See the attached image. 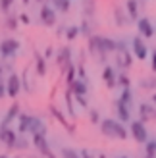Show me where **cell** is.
<instances>
[{
    "label": "cell",
    "instance_id": "6da1fadb",
    "mask_svg": "<svg viewBox=\"0 0 156 158\" xmlns=\"http://www.w3.org/2000/svg\"><path fill=\"white\" fill-rule=\"evenodd\" d=\"M89 48H91V52H95V54L100 52V56H102V54H106V52L118 50V43L112 41V39H108V37L95 35V37L89 39Z\"/></svg>",
    "mask_w": 156,
    "mask_h": 158
},
{
    "label": "cell",
    "instance_id": "7a4b0ae2",
    "mask_svg": "<svg viewBox=\"0 0 156 158\" xmlns=\"http://www.w3.org/2000/svg\"><path fill=\"white\" fill-rule=\"evenodd\" d=\"M100 131L110 139H120V141L127 139V129L121 125V122H116V120H104L100 123Z\"/></svg>",
    "mask_w": 156,
    "mask_h": 158
},
{
    "label": "cell",
    "instance_id": "3957f363",
    "mask_svg": "<svg viewBox=\"0 0 156 158\" xmlns=\"http://www.w3.org/2000/svg\"><path fill=\"white\" fill-rule=\"evenodd\" d=\"M131 135H133V139L137 143H146V141H149V131H146L143 120L131 122Z\"/></svg>",
    "mask_w": 156,
    "mask_h": 158
},
{
    "label": "cell",
    "instance_id": "277c9868",
    "mask_svg": "<svg viewBox=\"0 0 156 158\" xmlns=\"http://www.w3.org/2000/svg\"><path fill=\"white\" fill-rule=\"evenodd\" d=\"M18 50H19V43L15 41V39H4V41L0 43V54H2L4 58L15 56Z\"/></svg>",
    "mask_w": 156,
    "mask_h": 158
},
{
    "label": "cell",
    "instance_id": "5b68a950",
    "mask_svg": "<svg viewBox=\"0 0 156 158\" xmlns=\"http://www.w3.org/2000/svg\"><path fill=\"white\" fill-rule=\"evenodd\" d=\"M137 29H139V33H141V37H146V39L154 37V33H156L149 18H139L137 19Z\"/></svg>",
    "mask_w": 156,
    "mask_h": 158
},
{
    "label": "cell",
    "instance_id": "8992f818",
    "mask_svg": "<svg viewBox=\"0 0 156 158\" xmlns=\"http://www.w3.org/2000/svg\"><path fill=\"white\" fill-rule=\"evenodd\" d=\"M33 145L39 148V152H41L43 156H50V148H48V143H46V137H44V133H35L33 135Z\"/></svg>",
    "mask_w": 156,
    "mask_h": 158
},
{
    "label": "cell",
    "instance_id": "52a82bcc",
    "mask_svg": "<svg viewBox=\"0 0 156 158\" xmlns=\"http://www.w3.org/2000/svg\"><path fill=\"white\" fill-rule=\"evenodd\" d=\"M19 87H21V83H19V77L15 75V73H12L10 77H8L6 94H8L10 98H15V97H18V93H19Z\"/></svg>",
    "mask_w": 156,
    "mask_h": 158
},
{
    "label": "cell",
    "instance_id": "ba28073f",
    "mask_svg": "<svg viewBox=\"0 0 156 158\" xmlns=\"http://www.w3.org/2000/svg\"><path fill=\"white\" fill-rule=\"evenodd\" d=\"M131 48H133L135 56H137L139 60H146V56H149V48H146V44L143 43L141 37H135V39H133V44H131Z\"/></svg>",
    "mask_w": 156,
    "mask_h": 158
},
{
    "label": "cell",
    "instance_id": "9c48e42d",
    "mask_svg": "<svg viewBox=\"0 0 156 158\" xmlns=\"http://www.w3.org/2000/svg\"><path fill=\"white\" fill-rule=\"evenodd\" d=\"M15 116H19V104H18V102H14V104L10 106V110L6 112V116H4L2 123H0V129H6V127H10V123H12V120H14Z\"/></svg>",
    "mask_w": 156,
    "mask_h": 158
},
{
    "label": "cell",
    "instance_id": "30bf717a",
    "mask_svg": "<svg viewBox=\"0 0 156 158\" xmlns=\"http://www.w3.org/2000/svg\"><path fill=\"white\" fill-rule=\"evenodd\" d=\"M41 19H43L44 25H48V27H52L54 23H56V14H54V10L50 6H43L41 8Z\"/></svg>",
    "mask_w": 156,
    "mask_h": 158
},
{
    "label": "cell",
    "instance_id": "8fae6325",
    "mask_svg": "<svg viewBox=\"0 0 156 158\" xmlns=\"http://www.w3.org/2000/svg\"><path fill=\"white\" fill-rule=\"evenodd\" d=\"M116 112L120 116V122H129L131 120V114H129V104H125L123 100H116Z\"/></svg>",
    "mask_w": 156,
    "mask_h": 158
},
{
    "label": "cell",
    "instance_id": "7c38bea8",
    "mask_svg": "<svg viewBox=\"0 0 156 158\" xmlns=\"http://www.w3.org/2000/svg\"><path fill=\"white\" fill-rule=\"evenodd\" d=\"M0 141H2L4 145H8V147H15L18 137H15V133L10 127H6V129H0Z\"/></svg>",
    "mask_w": 156,
    "mask_h": 158
},
{
    "label": "cell",
    "instance_id": "4fadbf2b",
    "mask_svg": "<svg viewBox=\"0 0 156 158\" xmlns=\"http://www.w3.org/2000/svg\"><path fill=\"white\" fill-rule=\"evenodd\" d=\"M102 79L106 81L108 89H114V87L118 85V79H116V72H114V68H112V66H106V68H104V72H102Z\"/></svg>",
    "mask_w": 156,
    "mask_h": 158
},
{
    "label": "cell",
    "instance_id": "5bb4252c",
    "mask_svg": "<svg viewBox=\"0 0 156 158\" xmlns=\"http://www.w3.org/2000/svg\"><path fill=\"white\" fill-rule=\"evenodd\" d=\"M118 50H120V62H118V64L121 68H129L133 60H131V54L127 52L125 46H123V43H118Z\"/></svg>",
    "mask_w": 156,
    "mask_h": 158
},
{
    "label": "cell",
    "instance_id": "9a60e30c",
    "mask_svg": "<svg viewBox=\"0 0 156 158\" xmlns=\"http://www.w3.org/2000/svg\"><path fill=\"white\" fill-rule=\"evenodd\" d=\"M69 91H72L73 94H87V81H85V79H81V77H77L75 81L69 85Z\"/></svg>",
    "mask_w": 156,
    "mask_h": 158
},
{
    "label": "cell",
    "instance_id": "2e32d148",
    "mask_svg": "<svg viewBox=\"0 0 156 158\" xmlns=\"http://www.w3.org/2000/svg\"><path fill=\"white\" fill-rule=\"evenodd\" d=\"M139 114H141V120L143 122H149V120H154L156 118V110L149 104H141L139 106Z\"/></svg>",
    "mask_w": 156,
    "mask_h": 158
},
{
    "label": "cell",
    "instance_id": "e0dca14e",
    "mask_svg": "<svg viewBox=\"0 0 156 158\" xmlns=\"http://www.w3.org/2000/svg\"><path fill=\"white\" fill-rule=\"evenodd\" d=\"M31 123H33V116H29V114H19V133H29Z\"/></svg>",
    "mask_w": 156,
    "mask_h": 158
},
{
    "label": "cell",
    "instance_id": "ac0fdd59",
    "mask_svg": "<svg viewBox=\"0 0 156 158\" xmlns=\"http://www.w3.org/2000/svg\"><path fill=\"white\" fill-rule=\"evenodd\" d=\"M69 56H72V52H69L68 46H64V48L60 50V54H58V64H60L62 68L69 66Z\"/></svg>",
    "mask_w": 156,
    "mask_h": 158
},
{
    "label": "cell",
    "instance_id": "d6986e66",
    "mask_svg": "<svg viewBox=\"0 0 156 158\" xmlns=\"http://www.w3.org/2000/svg\"><path fill=\"white\" fill-rule=\"evenodd\" d=\"M127 14H129V18L131 19H137V15H139V4H137V0H127Z\"/></svg>",
    "mask_w": 156,
    "mask_h": 158
},
{
    "label": "cell",
    "instance_id": "ffe728a7",
    "mask_svg": "<svg viewBox=\"0 0 156 158\" xmlns=\"http://www.w3.org/2000/svg\"><path fill=\"white\" fill-rule=\"evenodd\" d=\"M46 131V127H44V123H43V120H39V118H33V123H31V129H29V133H44Z\"/></svg>",
    "mask_w": 156,
    "mask_h": 158
},
{
    "label": "cell",
    "instance_id": "44dd1931",
    "mask_svg": "<svg viewBox=\"0 0 156 158\" xmlns=\"http://www.w3.org/2000/svg\"><path fill=\"white\" fill-rule=\"evenodd\" d=\"M54 6H56V10H60V12H68L72 2H69V0H54Z\"/></svg>",
    "mask_w": 156,
    "mask_h": 158
},
{
    "label": "cell",
    "instance_id": "7402d4cb",
    "mask_svg": "<svg viewBox=\"0 0 156 158\" xmlns=\"http://www.w3.org/2000/svg\"><path fill=\"white\" fill-rule=\"evenodd\" d=\"M37 73L39 75H46V64H44V58H41V56H39V54H37Z\"/></svg>",
    "mask_w": 156,
    "mask_h": 158
},
{
    "label": "cell",
    "instance_id": "603a6c76",
    "mask_svg": "<svg viewBox=\"0 0 156 158\" xmlns=\"http://www.w3.org/2000/svg\"><path fill=\"white\" fill-rule=\"evenodd\" d=\"M120 100H123L125 104H131V100H133V94H131V89H129V87H123Z\"/></svg>",
    "mask_w": 156,
    "mask_h": 158
},
{
    "label": "cell",
    "instance_id": "cb8c5ba5",
    "mask_svg": "<svg viewBox=\"0 0 156 158\" xmlns=\"http://www.w3.org/2000/svg\"><path fill=\"white\" fill-rule=\"evenodd\" d=\"M50 112H52V116H56V120H58L62 125H64V127H68V129H69V125H68V122H66V118L60 114V110H58V108H54V106H52V108H50Z\"/></svg>",
    "mask_w": 156,
    "mask_h": 158
},
{
    "label": "cell",
    "instance_id": "d4e9b609",
    "mask_svg": "<svg viewBox=\"0 0 156 158\" xmlns=\"http://www.w3.org/2000/svg\"><path fill=\"white\" fill-rule=\"evenodd\" d=\"M145 145H146V154H149V156H156V141L149 139Z\"/></svg>",
    "mask_w": 156,
    "mask_h": 158
},
{
    "label": "cell",
    "instance_id": "484cf974",
    "mask_svg": "<svg viewBox=\"0 0 156 158\" xmlns=\"http://www.w3.org/2000/svg\"><path fill=\"white\" fill-rule=\"evenodd\" d=\"M72 91H68L66 93V102H68V110H69V116L72 118H75V110H73V106H72Z\"/></svg>",
    "mask_w": 156,
    "mask_h": 158
},
{
    "label": "cell",
    "instance_id": "4316f807",
    "mask_svg": "<svg viewBox=\"0 0 156 158\" xmlns=\"http://www.w3.org/2000/svg\"><path fill=\"white\" fill-rule=\"evenodd\" d=\"M66 79H68V85H72V83L75 81V68H73L72 64L68 66V77H66Z\"/></svg>",
    "mask_w": 156,
    "mask_h": 158
},
{
    "label": "cell",
    "instance_id": "83f0119b",
    "mask_svg": "<svg viewBox=\"0 0 156 158\" xmlns=\"http://www.w3.org/2000/svg\"><path fill=\"white\" fill-rule=\"evenodd\" d=\"M62 158H79V154H77L73 148H64V151H62Z\"/></svg>",
    "mask_w": 156,
    "mask_h": 158
},
{
    "label": "cell",
    "instance_id": "f1b7e54d",
    "mask_svg": "<svg viewBox=\"0 0 156 158\" xmlns=\"http://www.w3.org/2000/svg\"><path fill=\"white\" fill-rule=\"evenodd\" d=\"M79 31H81V29H77V27H69V29L66 31V37H68V41H72V39H75L77 35H79Z\"/></svg>",
    "mask_w": 156,
    "mask_h": 158
},
{
    "label": "cell",
    "instance_id": "f546056e",
    "mask_svg": "<svg viewBox=\"0 0 156 158\" xmlns=\"http://www.w3.org/2000/svg\"><path fill=\"white\" fill-rule=\"evenodd\" d=\"M118 83H120L121 87H129L131 81H129V77H127V75H120V77H118Z\"/></svg>",
    "mask_w": 156,
    "mask_h": 158
},
{
    "label": "cell",
    "instance_id": "4dcf8cb0",
    "mask_svg": "<svg viewBox=\"0 0 156 158\" xmlns=\"http://www.w3.org/2000/svg\"><path fill=\"white\" fill-rule=\"evenodd\" d=\"M73 97L77 98V102H79V104H81L83 108H87V106H89V104H87V98H85L83 94H73Z\"/></svg>",
    "mask_w": 156,
    "mask_h": 158
},
{
    "label": "cell",
    "instance_id": "1f68e13d",
    "mask_svg": "<svg viewBox=\"0 0 156 158\" xmlns=\"http://www.w3.org/2000/svg\"><path fill=\"white\" fill-rule=\"evenodd\" d=\"M10 4H12V0H0V6H2V10H4V12H8Z\"/></svg>",
    "mask_w": 156,
    "mask_h": 158
},
{
    "label": "cell",
    "instance_id": "d6a6232c",
    "mask_svg": "<svg viewBox=\"0 0 156 158\" xmlns=\"http://www.w3.org/2000/svg\"><path fill=\"white\" fill-rule=\"evenodd\" d=\"M91 122H92V123H98V114L95 112V110L91 112Z\"/></svg>",
    "mask_w": 156,
    "mask_h": 158
},
{
    "label": "cell",
    "instance_id": "836d02e7",
    "mask_svg": "<svg viewBox=\"0 0 156 158\" xmlns=\"http://www.w3.org/2000/svg\"><path fill=\"white\" fill-rule=\"evenodd\" d=\"M150 68H152V72L156 73V50L152 52V64H150Z\"/></svg>",
    "mask_w": 156,
    "mask_h": 158
},
{
    "label": "cell",
    "instance_id": "e575fe53",
    "mask_svg": "<svg viewBox=\"0 0 156 158\" xmlns=\"http://www.w3.org/2000/svg\"><path fill=\"white\" fill-rule=\"evenodd\" d=\"M77 77L85 79V68H79V69H77Z\"/></svg>",
    "mask_w": 156,
    "mask_h": 158
},
{
    "label": "cell",
    "instance_id": "d590c367",
    "mask_svg": "<svg viewBox=\"0 0 156 158\" xmlns=\"http://www.w3.org/2000/svg\"><path fill=\"white\" fill-rule=\"evenodd\" d=\"M81 33H89V25H87V23H83V25H81Z\"/></svg>",
    "mask_w": 156,
    "mask_h": 158
},
{
    "label": "cell",
    "instance_id": "8d00e7d4",
    "mask_svg": "<svg viewBox=\"0 0 156 158\" xmlns=\"http://www.w3.org/2000/svg\"><path fill=\"white\" fill-rule=\"evenodd\" d=\"M4 94H6V87H4V85H0V98H2Z\"/></svg>",
    "mask_w": 156,
    "mask_h": 158
},
{
    "label": "cell",
    "instance_id": "74e56055",
    "mask_svg": "<svg viewBox=\"0 0 156 158\" xmlns=\"http://www.w3.org/2000/svg\"><path fill=\"white\" fill-rule=\"evenodd\" d=\"M81 158H91V154H89L87 151H83V152H81Z\"/></svg>",
    "mask_w": 156,
    "mask_h": 158
},
{
    "label": "cell",
    "instance_id": "f35d334b",
    "mask_svg": "<svg viewBox=\"0 0 156 158\" xmlns=\"http://www.w3.org/2000/svg\"><path fill=\"white\" fill-rule=\"evenodd\" d=\"M19 19H21L23 23H29V18H27V15H21V18H19Z\"/></svg>",
    "mask_w": 156,
    "mask_h": 158
},
{
    "label": "cell",
    "instance_id": "ab89813d",
    "mask_svg": "<svg viewBox=\"0 0 156 158\" xmlns=\"http://www.w3.org/2000/svg\"><path fill=\"white\" fill-rule=\"evenodd\" d=\"M150 100H152L154 104H156V93H152V97H150Z\"/></svg>",
    "mask_w": 156,
    "mask_h": 158
},
{
    "label": "cell",
    "instance_id": "60d3db41",
    "mask_svg": "<svg viewBox=\"0 0 156 158\" xmlns=\"http://www.w3.org/2000/svg\"><path fill=\"white\" fill-rule=\"evenodd\" d=\"M0 158H8V156H6V154H0Z\"/></svg>",
    "mask_w": 156,
    "mask_h": 158
},
{
    "label": "cell",
    "instance_id": "b9f144b4",
    "mask_svg": "<svg viewBox=\"0 0 156 158\" xmlns=\"http://www.w3.org/2000/svg\"><path fill=\"white\" fill-rule=\"evenodd\" d=\"M145 158H154V156H149V154H146V156H145Z\"/></svg>",
    "mask_w": 156,
    "mask_h": 158
},
{
    "label": "cell",
    "instance_id": "7bdbcfd3",
    "mask_svg": "<svg viewBox=\"0 0 156 158\" xmlns=\"http://www.w3.org/2000/svg\"><path fill=\"white\" fill-rule=\"evenodd\" d=\"M116 158H127V156H116Z\"/></svg>",
    "mask_w": 156,
    "mask_h": 158
},
{
    "label": "cell",
    "instance_id": "ee69618b",
    "mask_svg": "<svg viewBox=\"0 0 156 158\" xmlns=\"http://www.w3.org/2000/svg\"><path fill=\"white\" fill-rule=\"evenodd\" d=\"M27 2H29V0H23V4H27Z\"/></svg>",
    "mask_w": 156,
    "mask_h": 158
}]
</instances>
